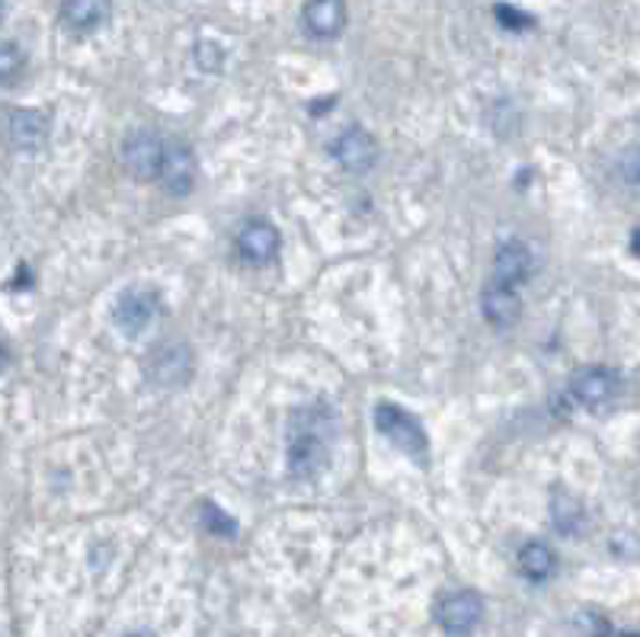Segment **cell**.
Listing matches in <instances>:
<instances>
[{"mask_svg": "<svg viewBox=\"0 0 640 637\" xmlns=\"http://www.w3.org/2000/svg\"><path fill=\"white\" fill-rule=\"evenodd\" d=\"M110 20V0H61V23L75 33H93Z\"/></svg>", "mask_w": 640, "mask_h": 637, "instance_id": "9a60e30c", "label": "cell"}, {"mask_svg": "<svg viewBox=\"0 0 640 637\" xmlns=\"http://www.w3.org/2000/svg\"><path fill=\"white\" fill-rule=\"evenodd\" d=\"M7 138L20 151H39L42 145L48 141V116L39 110H10Z\"/></svg>", "mask_w": 640, "mask_h": 637, "instance_id": "7c38bea8", "label": "cell"}, {"mask_svg": "<svg viewBox=\"0 0 640 637\" xmlns=\"http://www.w3.org/2000/svg\"><path fill=\"white\" fill-rule=\"evenodd\" d=\"M336 436V420L330 407L311 403L292 413L288 420V471L292 478L311 480L330 462V445Z\"/></svg>", "mask_w": 640, "mask_h": 637, "instance_id": "6da1fadb", "label": "cell"}, {"mask_svg": "<svg viewBox=\"0 0 640 637\" xmlns=\"http://www.w3.org/2000/svg\"><path fill=\"white\" fill-rule=\"evenodd\" d=\"M122 160L135 180H155V177H160V163H163V138L148 128L135 132L132 138H125Z\"/></svg>", "mask_w": 640, "mask_h": 637, "instance_id": "8992f818", "label": "cell"}, {"mask_svg": "<svg viewBox=\"0 0 640 637\" xmlns=\"http://www.w3.org/2000/svg\"><path fill=\"white\" fill-rule=\"evenodd\" d=\"M3 16H7V3L0 0V23H3Z\"/></svg>", "mask_w": 640, "mask_h": 637, "instance_id": "603a6c76", "label": "cell"}, {"mask_svg": "<svg viewBox=\"0 0 640 637\" xmlns=\"http://www.w3.org/2000/svg\"><path fill=\"white\" fill-rule=\"evenodd\" d=\"M279 247V231L270 221H263V218H253V221H247L240 228L238 253L247 263H270V260H276Z\"/></svg>", "mask_w": 640, "mask_h": 637, "instance_id": "8fae6325", "label": "cell"}, {"mask_svg": "<svg viewBox=\"0 0 640 637\" xmlns=\"http://www.w3.org/2000/svg\"><path fill=\"white\" fill-rule=\"evenodd\" d=\"M522 298L519 288H503V285H487L483 288V318L490 320L493 327L506 330L519 320Z\"/></svg>", "mask_w": 640, "mask_h": 637, "instance_id": "5bb4252c", "label": "cell"}, {"mask_svg": "<svg viewBox=\"0 0 640 637\" xmlns=\"http://www.w3.org/2000/svg\"><path fill=\"white\" fill-rule=\"evenodd\" d=\"M305 26L315 39H336L346 30V0H308Z\"/></svg>", "mask_w": 640, "mask_h": 637, "instance_id": "4fadbf2b", "label": "cell"}, {"mask_svg": "<svg viewBox=\"0 0 640 637\" xmlns=\"http://www.w3.org/2000/svg\"><path fill=\"white\" fill-rule=\"evenodd\" d=\"M26 65V55L13 42H0V83H13Z\"/></svg>", "mask_w": 640, "mask_h": 637, "instance_id": "ac0fdd59", "label": "cell"}, {"mask_svg": "<svg viewBox=\"0 0 640 637\" xmlns=\"http://www.w3.org/2000/svg\"><path fill=\"white\" fill-rule=\"evenodd\" d=\"M125 637H148V635H141V632H135V635H125Z\"/></svg>", "mask_w": 640, "mask_h": 637, "instance_id": "cb8c5ba5", "label": "cell"}, {"mask_svg": "<svg viewBox=\"0 0 640 637\" xmlns=\"http://www.w3.org/2000/svg\"><path fill=\"white\" fill-rule=\"evenodd\" d=\"M196 177H199V163H196V155H193L186 145H180V141L163 145L160 180H163L167 193H173V196H186V193H193Z\"/></svg>", "mask_w": 640, "mask_h": 637, "instance_id": "52a82bcc", "label": "cell"}, {"mask_svg": "<svg viewBox=\"0 0 640 637\" xmlns=\"http://www.w3.org/2000/svg\"><path fill=\"white\" fill-rule=\"evenodd\" d=\"M193 375V353L183 343H163L148 356V378L160 388H180Z\"/></svg>", "mask_w": 640, "mask_h": 637, "instance_id": "277c9868", "label": "cell"}, {"mask_svg": "<svg viewBox=\"0 0 640 637\" xmlns=\"http://www.w3.org/2000/svg\"><path fill=\"white\" fill-rule=\"evenodd\" d=\"M496 20H500L506 30H528V26H532V16L522 13V10H513L510 3H496Z\"/></svg>", "mask_w": 640, "mask_h": 637, "instance_id": "ffe728a7", "label": "cell"}, {"mask_svg": "<svg viewBox=\"0 0 640 637\" xmlns=\"http://www.w3.org/2000/svg\"><path fill=\"white\" fill-rule=\"evenodd\" d=\"M333 158L340 160V167L350 173H368L378 160V145L365 128L353 125L333 141Z\"/></svg>", "mask_w": 640, "mask_h": 637, "instance_id": "9c48e42d", "label": "cell"}, {"mask_svg": "<svg viewBox=\"0 0 640 637\" xmlns=\"http://www.w3.org/2000/svg\"><path fill=\"white\" fill-rule=\"evenodd\" d=\"M202 525H205L212 535H235V532H238L235 519L228 516V513H221V510H218V507H212V503L202 510Z\"/></svg>", "mask_w": 640, "mask_h": 637, "instance_id": "d6986e66", "label": "cell"}, {"mask_svg": "<svg viewBox=\"0 0 640 637\" xmlns=\"http://www.w3.org/2000/svg\"><path fill=\"white\" fill-rule=\"evenodd\" d=\"M3 365H7V350L0 346V372H3Z\"/></svg>", "mask_w": 640, "mask_h": 637, "instance_id": "7402d4cb", "label": "cell"}, {"mask_svg": "<svg viewBox=\"0 0 640 637\" xmlns=\"http://www.w3.org/2000/svg\"><path fill=\"white\" fill-rule=\"evenodd\" d=\"M532 266H535L532 250H528L522 240H506V243L496 250L490 282H493V285H503V288H519L522 282L532 276Z\"/></svg>", "mask_w": 640, "mask_h": 637, "instance_id": "30bf717a", "label": "cell"}, {"mask_svg": "<svg viewBox=\"0 0 640 637\" xmlns=\"http://www.w3.org/2000/svg\"><path fill=\"white\" fill-rule=\"evenodd\" d=\"M555 567H558V558H555V551L545 545V542H528V545H522L519 551V570L528 577V580H548L551 573H555Z\"/></svg>", "mask_w": 640, "mask_h": 637, "instance_id": "2e32d148", "label": "cell"}, {"mask_svg": "<svg viewBox=\"0 0 640 637\" xmlns=\"http://www.w3.org/2000/svg\"><path fill=\"white\" fill-rule=\"evenodd\" d=\"M196 65L202 71H218L221 68V48L215 42H199L196 45Z\"/></svg>", "mask_w": 640, "mask_h": 637, "instance_id": "44dd1931", "label": "cell"}, {"mask_svg": "<svg viewBox=\"0 0 640 637\" xmlns=\"http://www.w3.org/2000/svg\"><path fill=\"white\" fill-rule=\"evenodd\" d=\"M160 308V295L155 288H125L116 302V311L113 318L119 323V330L125 333H138L145 330Z\"/></svg>", "mask_w": 640, "mask_h": 637, "instance_id": "ba28073f", "label": "cell"}, {"mask_svg": "<svg viewBox=\"0 0 640 637\" xmlns=\"http://www.w3.org/2000/svg\"><path fill=\"white\" fill-rule=\"evenodd\" d=\"M483 618V599L471 590H458L439 599L436 605V622L445 635L452 637H468Z\"/></svg>", "mask_w": 640, "mask_h": 637, "instance_id": "3957f363", "label": "cell"}, {"mask_svg": "<svg viewBox=\"0 0 640 637\" xmlns=\"http://www.w3.org/2000/svg\"><path fill=\"white\" fill-rule=\"evenodd\" d=\"M551 516H555V528H558L560 535H576L580 525H583V507L570 493H555Z\"/></svg>", "mask_w": 640, "mask_h": 637, "instance_id": "e0dca14e", "label": "cell"}, {"mask_svg": "<svg viewBox=\"0 0 640 637\" xmlns=\"http://www.w3.org/2000/svg\"><path fill=\"white\" fill-rule=\"evenodd\" d=\"M375 426H378L381 436H388V442L398 445L400 452L410 455L413 462H420V465L430 462V439H426V430L420 426V420H413L407 410H400L398 403H378Z\"/></svg>", "mask_w": 640, "mask_h": 637, "instance_id": "7a4b0ae2", "label": "cell"}, {"mask_svg": "<svg viewBox=\"0 0 640 637\" xmlns=\"http://www.w3.org/2000/svg\"><path fill=\"white\" fill-rule=\"evenodd\" d=\"M618 391H621V378L612 368H605V365L583 368L570 382V398L576 400L580 407H590V410L612 403Z\"/></svg>", "mask_w": 640, "mask_h": 637, "instance_id": "5b68a950", "label": "cell"}]
</instances>
